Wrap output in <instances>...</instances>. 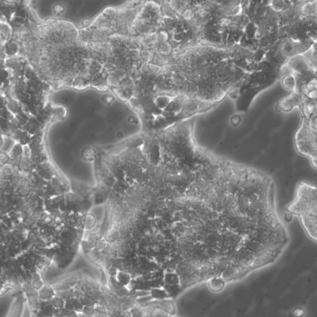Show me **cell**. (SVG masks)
<instances>
[{
    "mask_svg": "<svg viewBox=\"0 0 317 317\" xmlns=\"http://www.w3.org/2000/svg\"><path fill=\"white\" fill-rule=\"evenodd\" d=\"M317 189L316 185L301 182L294 199L286 207L287 214L299 218L309 238L317 242Z\"/></svg>",
    "mask_w": 317,
    "mask_h": 317,
    "instance_id": "obj_1",
    "label": "cell"
},
{
    "mask_svg": "<svg viewBox=\"0 0 317 317\" xmlns=\"http://www.w3.org/2000/svg\"><path fill=\"white\" fill-rule=\"evenodd\" d=\"M294 143L297 151L306 157L312 167L317 169V116L311 118H303L301 125L297 130Z\"/></svg>",
    "mask_w": 317,
    "mask_h": 317,
    "instance_id": "obj_2",
    "label": "cell"
},
{
    "mask_svg": "<svg viewBox=\"0 0 317 317\" xmlns=\"http://www.w3.org/2000/svg\"><path fill=\"white\" fill-rule=\"evenodd\" d=\"M288 67L294 75H316V65L303 54L294 56L288 61Z\"/></svg>",
    "mask_w": 317,
    "mask_h": 317,
    "instance_id": "obj_3",
    "label": "cell"
},
{
    "mask_svg": "<svg viewBox=\"0 0 317 317\" xmlns=\"http://www.w3.org/2000/svg\"><path fill=\"white\" fill-rule=\"evenodd\" d=\"M304 102L303 94L300 91H296L292 92L290 96H287L278 104V108L279 110L288 112L294 108L301 106Z\"/></svg>",
    "mask_w": 317,
    "mask_h": 317,
    "instance_id": "obj_4",
    "label": "cell"
},
{
    "mask_svg": "<svg viewBox=\"0 0 317 317\" xmlns=\"http://www.w3.org/2000/svg\"><path fill=\"white\" fill-rule=\"evenodd\" d=\"M34 171L45 181H49L59 173L51 162H44L35 167Z\"/></svg>",
    "mask_w": 317,
    "mask_h": 317,
    "instance_id": "obj_5",
    "label": "cell"
},
{
    "mask_svg": "<svg viewBox=\"0 0 317 317\" xmlns=\"http://www.w3.org/2000/svg\"><path fill=\"white\" fill-rule=\"evenodd\" d=\"M37 295L42 301H51L57 295L54 288L49 285H45L37 291Z\"/></svg>",
    "mask_w": 317,
    "mask_h": 317,
    "instance_id": "obj_6",
    "label": "cell"
},
{
    "mask_svg": "<svg viewBox=\"0 0 317 317\" xmlns=\"http://www.w3.org/2000/svg\"><path fill=\"white\" fill-rule=\"evenodd\" d=\"M225 281L224 279L221 277H218V276H214L210 278L208 281V285L210 290L214 293H218V292L224 290L225 286Z\"/></svg>",
    "mask_w": 317,
    "mask_h": 317,
    "instance_id": "obj_7",
    "label": "cell"
},
{
    "mask_svg": "<svg viewBox=\"0 0 317 317\" xmlns=\"http://www.w3.org/2000/svg\"><path fill=\"white\" fill-rule=\"evenodd\" d=\"M24 301L18 298L14 302L7 317H21L24 313Z\"/></svg>",
    "mask_w": 317,
    "mask_h": 317,
    "instance_id": "obj_8",
    "label": "cell"
},
{
    "mask_svg": "<svg viewBox=\"0 0 317 317\" xmlns=\"http://www.w3.org/2000/svg\"><path fill=\"white\" fill-rule=\"evenodd\" d=\"M164 311L167 315L174 316L176 314V307L175 306L174 302L171 300H163L159 303L158 308Z\"/></svg>",
    "mask_w": 317,
    "mask_h": 317,
    "instance_id": "obj_9",
    "label": "cell"
},
{
    "mask_svg": "<svg viewBox=\"0 0 317 317\" xmlns=\"http://www.w3.org/2000/svg\"><path fill=\"white\" fill-rule=\"evenodd\" d=\"M282 84L286 90L292 91H297L298 88V83L296 78L293 73L284 76L282 80Z\"/></svg>",
    "mask_w": 317,
    "mask_h": 317,
    "instance_id": "obj_10",
    "label": "cell"
},
{
    "mask_svg": "<svg viewBox=\"0 0 317 317\" xmlns=\"http://www.w3.org/2000/svg\"><path fill=\"white\" fill-rule=\"evenodd\" d=\"M115 280L116 283L121 286H127L130 285L131 281V275L125 271H116Z\"/></svg>",
    "mask_w": 317,
    "mask_h": 317,
    "instance_id": "obj_11",
    "label": "cell"
},
{
    "mask_svg": "<svg viewBox=\"0 0 317 317\" xmlns=\"http://www.w3.org/2000/svg\"><path fill=\"white\" fill-rule=\"evenodd\" d=\"M55 308L53 306L51 301H42L39 312L45 317H53Z\"/></svg>",
    "mask_w": 317,
    "mask_h": 317,
    "instance_id": "obj_12",
    "label": "cell"
},
{
    "mask_svg": "<svg viewBox=\"0 0 317 317\" xmlns=\"http://www.w3.org/2000/svg\"><path fill=\"white\" fill-rule=\"evenodd\" d=\"M84 306L78 298H70L66 300L65 308L68 311H82Z\"/></svg>",
    "mask_w": 317,
    "mask_h": 317,
    "instance_id": "obj_13",
    "label": "cell"
},
{
    "mask_svg": "<svg viewBox=\"0 0 317 317\" xmlns=\"http://www.w3.org/2000/svg\"><path fill=\"white\" fill-rule=\"evenodd\" d=\"M45 285L42 273L38 272V271L32 273L31 285L35 291H39Z\"/></svg>",
    "mask_w": 317,
    "mask_h": 317,
    "instance_id": "obj_14",
    "label": "cell"
},
{
    "mask_svg": "<svg viewBox=\"0 0 317 317\" xmlns=\"http://www.w3.org/2000/svg\"><path fill=\"white\" fill-rule=\"evenodd\" d=\"M31 160L35 167L37 165L44 163V162L49 161V156L46 151L42 153L31 154Z\"/></svg>",
    "mask_w": 317,
    "mask_h": 317,
    "instance_id": "obj_15",
    "label": "cell"
},
{
    "mask_svg": "<svg viewBox=\"0 0 317 317\" xmlns=\"http://www.w3.org/2000/svg\"><path fill=\"white\" fill-rule=\"evenodd\" d=\"M166 283L169 286L181 285V279H180L178 274L177 273H170L167 274L165 278Z\"/></svg>",
    "mask_w": 317,
    "mask_h": 317,
    "instance_id": "obj_16",
    "label": "cell"
},
{
    "mask_svg": "<svg viewBox=\"0 0 317 317\" xmlns=\"http://www.w3.org/2000/svg\"><path fill=\"white\" fill-rule=\"evenodd\" d=\"M78 299L84 307H93L96 303L95 299L86 294H82Z\"/></svg>",
    "mask_w": 317,
    "mask_h": 317,
    "instance_id": "obj_17",
    "label": "cell"
},
{
    "mask_svg": "<svg viewBox=\"0 0 317 317\" xmlns=\"http://www.w3.org/2000/svg\"><path fill=\"white\" fill-rule=\"evenodd\" d=\"M51 303L55 309L65 308L66 301L57 294L52 299Z\"/></svg>",
    "mask_w": 317,
    "mask_h": 317,
    "instance_id": "obj_18",
    "label": "cell"
},
{
    "mask_svg": "<svg viewBox=\"0 0 317 317\" xmlns=\"http://www.w3.org/2000/svg\"><path fill=\"white\" fill-rule=\"evenodd\" d=\"M93 308L96 313L103 314L106 312L105 307L102 305V304L97 303V302H96L95 304H94Z\"/></svg>",
    "mask_w": 317,
    "mask_h": 317,
    "instance_id": "obj_19",
    "label": "cell"
},
{
    "mask_svg": "<svg viewBox=\"0 0 317 317\" xmlns=\"http://www.w3.org/2000/svg\"><path fill=\"white\" fill-rule=\"evenodd\" d=\"M67 313L68 310L66 308L55 309L53 317H65Z\"/></svg>",
    "mask_w": 317,
    "mask_h": 317,
    "instance_id": "obj_20",
    "label": "cell"
},
{
    "mask_svg": "<svg viewBox=\"0 0 317 317\" xmlns=\"http://www.w3.org/2000/svg\"><path fill=\"white\" fill-rule=\"evenodd\" d=\"M153 296L154 297V298L162 299L163 298H166L167 294L166 292L160 290H155L153 292Z\"/></svg>",
    "mask_w": 317,
    "mask_h": 317,
    "instance_id": "obj_21",
    "label": "cell"
},
{
    "mask_svg": "<svg viewBox=\"0 0 317 317\" xmlns=\"http://www.w3.org/2000/svg\"><path fill=\"white\" fill-rule=\"evenodd\" d=\"M84 314L91 317L95 315L96 312L94 310L93 307H84L82 311Z\"/></svg>",
    "mask_w": 317,
    "mask_h": 317,
    "instance_id": "obj_22",
    "label": "cell"
},
{
    "mask_svg": "<svg viewBox=\"0 0 317 317\" xmlns=\"http://www.w3.org/2000/svg\"><path fill=\"white\" fill-rule=\"evenodd\" d=\"M78 312L75 311H68L67 316L65 317H78Z\"/></svg>",
    "mask_w": 317,
    "mask_h": 317,
    "instance_id": "obj_23",
    "label": "cell"
},
{
    "mask_svg": "<svg viewBox=\"0 0 317 317\" xmlns=\"http://www.w3.org/2000/svg\"><path fill=\"white\" fill-rule=\"evenodd\" d=\"M119 317H131V314L130 312L129 311H124L122 313H121L120 316Z\"/></svg>",
    "mask_w": 317,
    "mask_h": 317,
    "instance_id": "obj_24",
    "label": "cell"
},
{
    "mask_svg": "<svg viewBox=\"0 0 317 317\" xmlns=\"http://www.w3.org/2000/svg\"><path fill=\"white\" fill-rule=\"evenodd\" d=\"M31 317H45L39 311L31 313Z\"/></svg>",
    "mask_w": 317,
    "mask_h": 317,
    "instance_id": "obj_25",
    "label": "cell"
}]
</instances>
